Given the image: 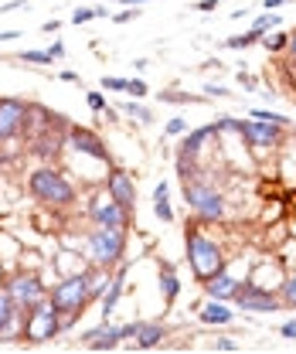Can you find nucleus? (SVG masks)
<instances>
[{"mask_svg": "<svg viewBox=\"0 0 296 354\" xmlns=\"http://www.w3.org/2000/svg\"><path fill=\"white\" fill-rule=\"evenodd\" d=\"M127 252V228L120 225H95L85 239V256L92 266L113 269Z\"/></svg>", "mask_w": 296, "mask_h": 354, "instance_id": "nucleus-1", "label": "nucleus"}, {"mask_svg": "<svg viewBox=\"0 0 296 354\" xmlns=\"http://www.w3.org/2000/svg\"><path fill=\"white\" fill-rule=\"evenodd\" d=\"M28 187H31V194H35L41 205H51V208H68V205H75V187H72V180L62 174V171H55V167H38L35 174L28 177Z\"/></svg>", "mask_w": 296, "mask_h": 354, "instance_id": "nucleus-2", "label": "nucleus"}, {"mask_svg": "<svg viewBox=\"0 0 296 354\" xmlns=\"http://www.w3.org/2000/svg\"><path fill=\"white\" fill-rule=\"evenodd\" d=\"M62 327H65V324H62V310L55 307L51 300H44V304H38V307L24 310L21 341H28V344H48V341L58 337Z\"/></svg>", "mask_w": 296, "mask_h": 354, "instance_id": "nucleus-3", "label": "nucleus"}, {"mask_svg": "<svg viewBox=\"0 0 296 354\" xmlns=\"http://www.w3.org/2000/svg\"><path fill=\"white\" fill-rule=\"evenodd\" d=\"M187 263H191V272L205 283V279H212L214 272L225 269V252H221V245L214 239L191 228L187 232Z\"/></svg>", "mask_w": 296, "mask_h": 354, "instance_id": "nucleus-4", "label": "nucleus"}, {"mask_svg": "<svg viewBox=\"0 0 296 354\" xmlns=\"http://www.w3.org/2000/svg\"><path fill=\"white\" fill-rule=\"evenodd\" d=\"M48 300L62 310V317H79V313L85 310V304L92 300V293H89V269L65 276V279L51 290Z\"/></svg>", "mask_w": 296, "mask_h": 354, "instance_id": "nucleus-5", "label": "nucleus"}, {"mask_svg": "<svg viewBox=\"0 0 296 354\" xmlns=\"http://www.w3.org/2000/svg\"><path fill=\"white\" fill-rule=\"evenodd\" d=\"M184 201L191 205V212H194L201 221H218L225 215V198L214 191L212 184H205L201 177L184 184Z\"/></svg>", "mask_w": 296, "mask_h": 354, "instance_id": "nucleus-6", "label": "nucleus"}, {"mask_svg": "<svg viewBox=\"0 0 296 354\" xmlns=\"http://www.w3.org/2000/svg\"><path fill=\"white\" fill-rule=\"evenodd\" d=\"M7 293H10V300H14L17 310H31L48 300V290L41 286V279L31 276V272H17V276L7 283Z\"/></svg>", "mask_w": 296, "mask_h": 354, "instance_id": "nucleus-7", "label": "nucleus"}, {"mask_svg": "<svg viewBox=\"0 0 296 354\" xmlns=\"http://www.w3.org/2000/svg\"><path fill=\"white\" fill-rule=\"evenodd\" d=\"M232 300L242 307V313H272V310L283 307V300H279L272 290L255 286V283H239V290H235Z\"/></svg>", "mask_w": 296, "mask_h": 354, "instance_id": "nucleus-8", "label": "nucleus"}, {"mask_svg": "<svg viewBox=\"0 0 296 354\" xmlns=\"http://www.w3.org/2000/svg\"><path fill=\"white\" fill-rule=\"evenodd\" d=\"M28 109H31V102H24V99H14V95L0 99V143H7V140L24 133Z\"/></svg>", "mask_w": 296, "mask_h": 354, "instance_id": "nucleus-9", "label": "nucleus"}, {"mask_svg": "<svg viewBox=\"0 0 296 354\" xmlns=\"http://www.w3.org/2000/svg\"><path fill=\"white\" fill-rule=\"evenodd\" d=\"M89 218H92V225H120V228H127L129 208H123L120 201H113V198L102 191V194H95V198L89 201Z\"/></svg>", "mask_w": 296, "mask_h": 354, "instance_id": "nucleus-10", "label": "nucleus"}, {"mask_svg": "<svg viewBox=\"0 0 296 354\" xmlns=\"http://www.w3.org/2000/svg\"><path fill=\"white\" fill-rule=\"evenodd\" d=\"M68 147H72L75 153L92 157V160H102V164L113 160L109 150H106V143H102V136L95 130H89V127H68Z\"/></svg>", "mask_w": 296, "mask_h": 354, "instance_id": "nucleus-11", "label": "nucleus"}, {"mask_svg": "<svg viewBox=\"0 0 296 354\" xmlns=\"http://www.w3.org/2000/svg\"><path fill=\"white\" fill-rule=\"evenodd\" d=\"M239 133H242L252 147H259V150L283 143V127H279V123H266V120H242V123H239Z\"/></svg>", "mask_w": 296, "mask_h": 354, "instance_id": "nucleus-12", "label": "nucleus"}, {"mask_svg": "<svg viewBox=\"0 0 296 354\" xmlns=\"http://www.w3.org/2000/svg\"><path fill=\"white\" fill-rule=\"evenodd\" d=\"M106 194H109L113 201H120L123 208L133 212V205H136V184H133V174L123 171V167H109V177H106Z\"/></svg>", "mask_w": 296, "mask_h": 354, "instance_id": "nucleus-13", "label": "nucleus"}, {"mask_svg": "<svg viewBox=\"0 0 296 354\" xmlns=\"http://www.w3.org/2000/svg\"><path fill=\"white\" fill-rule=\"evenodd\" d=\"M21 324H24V313L14 307L10 293L3 290L0 293V341H21Z\"/></svg>", "mask_w": 296, "mask_h": 354, "instance_id": "nucleus-14", "label": "nucleus"}, {"mask_svg": "<svg viewBox=\"0 0 296 354\" xmlns=\"http://www.w3.org/2000/svg\"><path fill=\"white\" fill-rule=\"evenodd\" d=\"M51 127H65V116H58V113L44 109V106H38V102H31L24 133H28V136H38V133H51Z\"/></svg>", "mask_w": 296, "mask_h": 354, "instance_id": "nucleus-15", "label": "nucleus"}, {"mask_svg": "<svg viewBox=\"0 0 296 354\" xmlns=\"http://www.w3.org/2000/svg\"><path fill=\"white\" fill-rule=\"evenodd\" d=\"M120 341H123V337H120V327H109L106 320H102V327L85 330L82 334V344L89 348V351H113Z\"/></svg>", "mask_w": 296, "mask_h": 354, "instance_id": "nucleus-16", "label": "nucleus"}, {"mask_svg": "<svg viewBox=\"0 0 296 354\" xmlns=\"http://www.w3.org/2000/svg\"><path fill=\"white\" fill-rule=\"evenodd\" d=\"M235 290H239V279H235L228 269H221V272H214L212 279H205V293H208V300H232Z\"/></svg>", "mask_w": 296, "mask_h": 354, "instance_id": "nucleus-17", "label": "nucleus"}, {"mask_svg": "<svg viewBox=\"0 0 296 354\" xmlns=\"http://www.w3.org/2000/svg\"><path fill=\"white\" fill-rule=\"evenodd\" d=\"M164 337H167V327L164 324H140V330H136V348L140 351H154V348H160L164 344Z\"/></svg>", "mask_w": 296, "mask_h": 354, "instance_id": "nucleus-18", "label": "nucleus"}, {"mask_svg": "<svg viewBox=\"0 0 296 354\" xmlns=\"http://www.w3.org/2000/svg\"><path fill=\"white\" fill-rule=\"evenodd\" d=\"M212 136H218V130H214V127H201V130L184 133V143H181V153H187V157H198V153L205 150V143H208Z\"/></svg>", "mask_w": 296, "mask_h": 354, "instance_id": "nucleus-19", "label": "nucleus"}, {"mask_svg": "<svg viewBox=\"0 0 296 354\" xmlns=\"http://www.w3.org/2000/svg\"><path fill=\"white\" fill-rule=\"evenodd\" d=\"M235 320V313L225 307L221 300H208L205 307H201V324H208V327H225V324H232Z\"/></svg>", "mask_w": 296, "mask_h": 354, "instance_id": "nucleus-20", "label": "nucleus"}, {"mask_svg": "<svg viewBox=\"0 0 296 354\" xmlns=\"http://www.w3.org/2000/svg\"><path fill=\"white\" fill-rule=\"evenodd\" d=\"M123 279H127V266H120L116 269V276H113V286L106 290V297H102V320L116 310V304H120V297H123Z\"/></svg>", "mask_w": 296, "mask_h": 354, "instance_id": "nucleus-21", "label": "nucleus"}, {"mask_svg": "<svg viewBox=\"0 0 296 354\" xmlns=\"http://www.w3.org/2000/svg\"><path fill=\"white\" fill-rule=\"evenodd\" d=\"M120 109L127 113L129 120H136V123H154V109H150V106H143L140 99H127Z\"/></svg>", "mask_w": 296, "mask_h": 354, "instance_id": "nucleus-22", "label": "nucleus"}, {"mask_svg": "<svg viewBox=\"0 0 296 354\" xmlns=\"http://www.w3.org/2000/svg\"><path fill=\"white\" fill-rule=\"evenodd\" d=\"M160 290H164L167 304H174L177 293H181V279H177V272H174L170 266H160Z\"/></svg>", "mask_w": 296, "mask_h": 354, "instance_id": "nucleus-23", "label": "nucleus"}, {"mask_svg": "<svg viewBox=\"0 0 296 354\" xmlns=\"http://www.w3.org/2000/svg\"><path fill=\"white\" fill-rule=\"evenodd\" d=\"M262 44H266L269 55H283V51L290 48V35H283V31H266V35H262Z\"/></svg>", "mask_w": 296, "mask_h": 354, "instance_id": "nucleus-24", "label": "nucleus"}, {"mask_svg": "<svg viewBox=\"0 0 296 354\" xmlns=\"http://www.w3.org/2000/svg\"><path fill=\"white\" fill-rule=\"evenodd\" d=\"M177 177L187 184V180H198L201 171H198V164H194V157H187V153H177Z\"/></svg>", "mask_w": 296, "mask_h": 354, "instance_id": "nucleus-25", "label": "nucleus"}, {"mask_svg": "<svg viewBox=\"0 0 296 354\" xmlns=\"http://www.w3.org/2000/svg\"><path fill=\"white\" fill-rule=\"evenodd\" d=\"M95 17H106V3H102V7H82V3H79V7L72 10V24H75V28L95 21Z\"/></svg>", "mask_w": 296, "mask_h": 354, "instance_id": "nucleus-26", "label": "nucleus"}, {"mask_svg": "<svg viewBox=\"0 0 296 354\" xmlns=\"http://www.w3.org/2000/svg\"><path fill=\"white\" fill-rule=\"evenodd\" d=\"M255 41H262V31H246V35H235V38H228V41H225V48H228V51H242V48H252Z\"/></svg>", "mask_w": 296, "mask_h": 354, "instance_id": "nucleus-27", "label": "nucleus"}, {"mask_svg": "<svg viewBox=\"0 0 296 354\" xmlns=\"http://www.w3.org/2000/svg\"><path fill=\"white\" fill-rule=\"evenodd\" d=\"M279 300H283V307L296 310V276H286V279H283V286H279Z\"/></svg>", "mask_w": 296, "mask_h": 354, "instance_id": "nucleus-28", "label": "nucleus"}, {"mask_svg": "<svg viewBox=\"0 0 296 354\" xmlns=\"http://www.w3.org/2000/svg\"><path fill=\"white\" fill-rule=\"evenodd\" d=\"M279 24H283V17H279V14H269V10H266V14H259V17L252 21V28L255 31H262V35H266V31H276Z\"/></svg>", "mask_w": 296, "mask_h": 354, "instance_id": "nucleus-29", "label": "nucleus"}, {"mask_svg": "<svg viewBox=\"0 0 296 354\" xmlns=\"http://www.w3.org/2000/svg\"><path fill=\"white\" fill-rule=\"evenodd\" d=\"M21 62H28V65H51L55 58H51V51H35V48H31V51L21 55Z\"/></svg>", "mask_w": 296, "mask_h": 354, "instance_id": "nucleus-30", "label": "nucleus"}, {"mask_svg": "<svg viewBox=\"0 0 296 354\" xmlns=\"http://www.w3.org/2000/svg\"><path fill=\"white\" fill-rule=\"evenodd\" d=\"M160 102H205V95H187V92H160Z\"/></svg>", "mask_w": 296, "mask_h": 354, "instance_id": "nucleus-31", "label": "nucleus"}, {"mask_svg": "<svg viewBox=\"0 0 296 354\" xmlns=\"http://www.w3.org/2000/svg\"><path fill=\"white\" fill-rule=\"evenodd\" d=\"M252 120H266V123H279V127H286V123H290V116H283V113H269V109H252Z\"/></svg>", "mask_w": 296, "mask_h": 354, "instance_id": "nucleus-32", "label": "nucleus"}, {"mask_svg": "<svg viewBox=\"0 0 296 354\" xmlns=\"http://www.w3.org/2000/svg\"><path fill=\"white\" fill-rule=\"evenodd\" d=\"M85 102H89L92 113H106V109H109V102H106L102 92H85Z\"/></svg>", "mask_w": 296, "mask_h": 354, "instance_id": "nucleus-33", "label": "nucleus"}, {"mask_svg": "<svg viewBox=\"0 0 296 354\" xmlns=\"http://www.w3.org/2000/svg\"><path fill=\"white\" fill-rule=\"evenodd\" d=\"M127 92L133 95V99H143L150 88H147V82H143V79H127Z\"/></svg>", "mask_w": 296, "mask_h": 354, "instance_id": "nucleus-34", "label": "nucleus"}, {"mask_svg": "<svg viewBox=\"0 0 296 354\" xmlns=\"http://www.w3.org/2000/svg\"><path fill=\"white\" fill-rule=\"evenodd\" d=\"M154 212H157V218L160 221H174V212H170L167 198H157V201H154Z\"/></svg>", "mask_w": 296, "mask_h": 354, "instance_id": "nucleus-35", "label": "nucleus"}, {"mask_svg": "<svg viewBox=\"0 0 296 354\" xmlns=\"http://www.w3.org/2000/svg\"><path fill=\"white\" fill-rule=\"evenodd\" d=\"M136 17H140V7H123L120 14H113L116 24H129V21H136Z\"/></svg>", "mask_w": 296, "mask_h": 354, "instance_id": "nucleus-36", "label": "nucleus"}, {"mask_svg": "<svg viewBox=\"0 0 296 354\" xmlns=\"http://www.w3.org/2000/svg\"><path fill=\"white\" fill-rule=\"evenodd\" d=\"M102 88H109V92H127V79H116V75H102Z\"/></svg>", "mask_w": 296, "mask_h": 354, "instance_id": "nucleus-37", "label": "nucleus"}, {"mask_svg": "<svg viewBox=\"0 0 296 354\" xmlns=\"http://www.w3.org/2000/svg\"><path fill=\"white\" fill-rule=\"evenodd\" d=\"M283 79H286V86L296 92V58H290V62L283 65Z\"/></svg>", "mask_w": 296, "mask_h": 354, "instance_id": "nucleus-38", "label": "nucleus"}, {"mask_svg": "<svg viewBox=\"0 0 296 354\" xmlns=\"http://www.w3.org/2000/svg\"><path fill=\"white\" fill-rule=\"evenodd\" d=\"M214 351L235 354V351H239V344H235V341H232V337H214Z\"/></svg>", "mask_w": 296, "mask_h": 354, "instance_id": "nucleus-39", "label": "nucleus"}, {"mask_svg": "<svg viewBox=\"0 0 296 354\" xmlns=\"http://www.w3.org/2000/svg\"><path fill=\"white\" fill-rule=\"evenodd\" d=\"M184 133H187V123H184L181 116H174L167 123V136H184Z\"/></svg>", "mask_w": 296, "mask_h": 354, "instance_id": "nucleus-40", "label": "nucleus"}, {"mask_svg": "<svg viewBox=\"0 0 296 354\" xmlns=\"http://www.w3.org/2000/svg\"><path fill=\"white\" fill-rule=\"evenodd\" d=\"M136 330H140V320H133V324H123L120 327V337L127 341V337H136Z\"/></svg>", "mask_w": 296, "mask_h": 354, "instance_id": "nucleus-41", "label": "nucleus"}, {"mask_svg": "<svg viewBox=\"0 0 296 354\" xmlns=\"http://www.w3.org/2000/svg\"><path fill=\"white\" fill-rule=\"evenodd\" d=\"M279 334H283L286 341H296V320H286V324L279 327Z\"/></svg>", "mask_w": 296, "mask_h": 354, "instance_id": "nucleus-42", "label": "nucleus"}, {"mask_svg": "<svg viewBox=\"0 0 296 354\" xmlns=\"http://www.w3.org/2000/svg\"><path fill=\"white\" fill-rule=\"evenodd\" d=\"M17 7H28V0H7V3H0V14H10Z\"/></svg>", "mask_w": 296, "mask_h": 354, "instance_id": "nucleus-43", "label": "nucleus"}, {"mask_svg": "<svg viewBox=\"0 0 296 354\" xmlns=\"http://www.w3.org/2000/svg\"><path fill=\"white\" fill-rule=\"evenodd\" d=\"M205 95H214V99H218V95H228V88H225V86H214V82H208V86H205Z\"/></svg>", "mask_w": 296, "mask_h": 354, "instance_id": "nucleus-44", "label": "nucleus"}, {"mask_svg": "<svg viewBox=\"0 0 296 354\" xmlns=\"http://www.w3.org/2000/svg\"><path fill=\"white\" fill-rule=\"evenodd\" d=\"M58 28H62V21H55V17H51V21H44V24H41V31H44V35H58Z\"/></svg>", "mask_w": 296, "mask_h": 354, "instance_id": "nucleus-45", "label": "nucleus"}, {"mask_svg": "<svg viewBox=\"0 0 296 354\" xmlns=\"http://www.w3.org/2000/svg\"><path fill=\"white\" fill-rule=\"evenodd\" d=\"M62 82H75V86H79L82 79H79V72H72V68H65V72H62Z\"/></svg>", "mask_w": 296, "mask_h": 354, "instance_id": "nucleus-46", "label": "nucleus"}, {"mask_svg": "<svg viewBox=\"0 0 296 354\" xmlns=\"http://www.w3.org/2000/svg\"><path fill=\"white\" fill-rule=\"evenodd\" d=\"M48 51H51V58H65V44H62V41H55Z\"/></svg>", "mask_w": 296, "mask_h": 354, "instance_id": "nucleus-47", "label": "nucleus"}, {"mask_svg": "<svg viewBox=\"0 0 296 354\" xmlns=\"http://www.w3.org/2000/svg\"><path fill=\"white\" fill-rule=\"evenodd\" d=\"M157 198H167V184H164V180L154 187V201H157Z\"/></svg>", "mask_w": 296, "mask_h": 354, "instance_id": "nucleus-48", "label": "nucleus"}, {"mask_svg": "<svg viewBox=\"0 0 296 354\" xmlns=\"http://www.w3.org/2000/svg\"><path fill=\"white\" fill-rule=\"evenodd\" d=\"M21 31H0V41H17Z\"/></svg>", "mask_w": 296, "mask_h": 354, "instance_id": "nucleus-49", "label": "nucleus"}, {"mask_svg": "<svg viewBox=\"0 0 296 354\" xmlns=\"http://www.w3.org/2000/svg\"><path fill=\"white\" fill-rule=\"evenodd\" d=\"M283 3H290V0H262L266 10H276V7H283Z\"/></svg>", "mask_w": 296, "mask_h": 354, "instance_id": "nucleus-50", "label": "nucleus"}, {"mask_svg": "<svg viewBox=\"0 0 296 354\" xmlns=\"http://www.w3.org/2000/svg\"><path fill=\"white\" fill-rule=\"evenodd\" d=\"M218 7V0H198V10H214Z\"/></svg>", "mask_w": 296, "mask_h": 354, "instance_id": "nucleus-51", "label": "nucleus"}, {"mask_svg": "<svg viewBox=\"0 0 296 354\" xmlns=\"http://www.w3.org/2000/svg\"><path fill=\"white\" fill-rule=\"evenodd\" d=\"M102 116H106V123H116V120H120V113H116V109H113V106H109V109H106V113H102Z\"/></svg>", "mask_w": 296, "mask_h": 354, "instance_id": "nucleus-52", "label": "nucleus"}, {"mask_svg": "<svg viewBox=\"0 0 296 354\" xmlns=\"http://www.w3.org/2000/svg\"><path fill=\"white\" fill-rule=\"evenodd\" d=\"M239 82H242V86H246V88H255V79H252V75H246V72L239 75Z\"/></svg>", "mask_w": 296, "mask_h": 354, "instance_id": "nucleus-53", "label": "nucleus"}, {"mask_svg": "<svg viewBox=\"0 0 296 354\" xmlns=\"http://www.w3.org/2000/svg\"><path fill=\"white\" fill-rule=\"evenodd\" d=\"M286 55H290V58H296V31L290 35V48H286Z\"/></svg>", "mask_w": 296, "mask_h": 354, "instance_id": "nucleus-54", "label": "nucleus"}, {"mask_svg": "<svg viewBox=\"0 0 296 354\" xmlns=\"http://www.w3.org/2000/svg\"><path fill=\"white\" fill-rule=\"evenodd\" d=\"M123 7H140V3H147V0H120Z\"/></svg>", "mask_w": 296, "mask_h": 354, "instance_id": "nucleus-55", "label": "nucleus"}, {"mask_svg": "<svg viewBox=\"0 0 296 354\" xmlns=\"http://www.w3.org/2000/svg\"><path fill=\"white\" fill-rule=\"evenodd\" d=\"M99 3H109V0H99Z\"/></svg>", "mask_w": 296, "mask_h": 354, "instance_id": "nucleus-56", "label": "nucleus"}, {"mask_svg": "<svg viewBox=\"0 0 296 354\" xmlns=\"http://www.w3.org/2000/svg\"><path fill=\"white\" fill-rule=\"evenodd\" d=\"M290 3H293V0H290Z\"/></svg>", "mask_w": 296, "mask_h": 354, "instance_id": "nucleus-57", "label": "nucleus"}]
</instances>
